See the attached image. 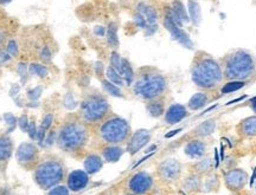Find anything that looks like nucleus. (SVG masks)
<instances>
[{
	"label": "nucleus",
	"instance_id": "f257e3e1",
	"mask_svg": "<svg viewBox=\"0 0 256 195\" xmlns=\"http://www.w3.org/2000/svg\"><path fill=\"white\" fill-rule=\"evenodd\" d=\"M191 78L198 88L212 90L220 84L223 79L222 66L209 53L200 51L192 62Z\"/></svg>",
	"mask_w": 256,
	"mask_h": 195
},
{
	"label": "nucleus",
	"instance_id": "f03ea898",
	"mask_svg": "<svg viewBox=\"0 0 256 195\" xmlns=\"http://www.w3.org/2000/svg\"><path fill=\"white\" fill-rule=\"evenodd\" d=\"M222 71L223 78L230 82H243L254 73L255 60L247 51H234L224 59Z\"/></svg>",
	"mask_w": 256,
	"mask_h": 195
},
{
	"label": "nucleus",
	"instance_id": "7ed1b4c3",
	"mask_svg": "<svg viewBox=\"0 0 256 195\" xmlns=\"http://www.w3.org/2000/svg\"><path fill=\"white\" fill-rule=\"evenodd\" d=\"M66 177V168L58 160H46L34 167V181L40 190L50 191L62 185Z\"/></svg>",
	"mask_w": 256,
	"mask_h": 195
},
{
	"label": "nucleus",
	"instance_id": "20e7f679",
	"mask_svg": "<svg viewBox=\"0 0 256 195\" xmlns=\"http://www.w3.org/2000/svg\"><path fill=\"white\" fill-rule=\"evenodd\" d=\"M168 83L162 73L146 72L134 83L133 91L138 97L146 101H156L164 94Z\"/></svg>",
	"mask_w": 256,
	"mask_h": 195
},
{
	"label": "nucleus",
	"instance_id": "39448f33",
	"mask_svg": "<svg viewBox=\"0 0 256 195\" xmlns=\"http://www.w3.org/2000/svg\"><path fill=\"white\" fill-rule=\"evenodd\" d=\"M60 148L66 153L81 150L88 142V130L81 122H69L58 133Z\"/></svg>",
	"mask_w": 256,
	"mask_h": 195
},
{
	"label": "nucleus",
	"instance_id": "423d86ee",
	"mask_svg": "<svg viewBox=\"0 0 256 195\" xmlns=\"http://www.w3.org/2000/svg\"><path fill=\"white\" fill-rule=\"evenodd\" d=\"M100 135L108 145L119 146L130 139V127L124 118L113 116L101 124Z\"/></svg>",
	"mask_w": 256,
	"mask_h": 195
},
{
	"label": "nucleus",
	"instance_id": "0eeeda50",
	"mask_svg": "<svg viewBox=\"0 0 256 195\" xmlns=\"http://www.w3.org/2000/svg\"><path fill=\"white\" fill-rule=\"evenodd\" d=\"M110 107L108 101L101 95L88 96L81 104V116L88 123H98L104 121L110 114Z\"/></svg>",
	"mask_w": 256,
	"mask_h": 195
},
{
	"label": "nucleus",
	"instance_id": "6e6552de",
	"mask_svg": "<svg viewBox=\"0 0 256 195\" xmlns=\"http://www.w3.org/2000/svg\"><path fill=\"white\" fill-rule=\"evenodd\" d=\"M184 166L176 159H166L156 167V174L160 181L166 185H174L182 179Z\"/></svg>",
	"mask_w": 256,
	"mask_h": 195
},
{
	"label": "nucleus",
	"instance_id": "1a4fd4ad",
	"mask_svg": "<svg viewBox=\"0 0 256 195\" xmlns=\"http://www.w3.org/2000/svg\"><path fill=\"white\" fill-rule=\"evenodd\" d=\"M127 193L134 195H148L154 190V178L145 171L136 172L127 182Z\"/></svg>",
	"mask_w": 256,
	"mask_h": 195
},
{
	"label": "nucleus",
	"instance_id": "9d476101",
	"mask_svg": "<svg viewBox=\"0 0 256 195\" xmlns=\"http://www.w3.org/2000/svg\"><path fill=\"white\" fill-rule=\"evenodd\" d=\"M248 173L242 168H232L223 175L224 185L230 192L242 191L248 184Z\"/></svg>",
	"mask_w": 256,
	"mask_h": 195
},
{
	"label": "nucleus",
	"instance_id": "9b49d317",
	"mask_svg": "<svg viewBox=\"0 0 256 195\" xmlns=\"http://www.w3.org/2000/svg\"><path fill=\"white\" fill-rule=\"evenodd\" d=\"M38 148L34 143H22L18 147L17 153H16V158H17L18 164L23 166L25 168L28 167H36L38 161Z\"/></svg>",
	"mask_w": 256,
	"mask_h": 195
},
{
	"label": "nucleus",
	"instance_id": "f8f14e48",
	"mask_svg": "<svg viewBox=\"0 0 256 195\" xmlns=\"http://www.w3.org/2000/svg\"><path fill=\"white\" fill-rule=\"evenodd\" d=\"M66 180V186L69 188V191L72 193H78V192L87 188L89 182H90V175L84 169L83 171L82 169H76V171L69 173Z\"/></svg>",
	"mask_w": 256,
	"mask_h": 195
},
{
	"label": "nucleus",
	"instance_id": "ddd939ff",
	"mask_svg": "<svg viewBox=\"0 0 256 195\" xmlns=\"http://www.w3.org/2000/svg\"><path fill=\"white\" fill-rule=\"evenodd\" d=\"M151 140V132L147 129H139L133 134L127 141V147L126 152L130 155H136V153H139L144 147Z\"/></svg>",
	"mask_w": 256,
	"mask_h": 195
},
{
	"label": "nucleus",
	"instance_id": "4468645a",
	"mask_svg": "<svg viewBox=\"0 0 256 195\" xmlns=\"http://www.w3.org/2000/svg\"><path fill=\"white\" fill-rule=\"evenodd\" d=\"M164 25L165 27L170 31L172 38H174V40H177L179 44H182L183 46L188 47V49H192V47H194V43H192V40L190 39V37H188L186 32L183 30V27H179L178 25H176L174 23V20H172L168 14L165 15Z\"/></svg>",
	"mask_w": 256,
	"mask_h": 195
},
{
	"label": "nucleus",
	"instance_id": "2eb2a0df",
	"mask_svg": "<svg viewBox=\"0 0 256 195\" xmlns=\"http://www.w3.org/2000/svg\"><path fill=\"white\" fill-rule=\"evenodd\" d=\"M203 184L204 178L190 172V174L185 177L182 181V188L188 194H197L203 191Z\"/></svg>",
	"mask_w": 256,
	"mask_h": 195
},
{
	"label": "nucleus",
	"instance_id": "dca6fc26",
	"mask_svg": "<svg viewBox=\"0 0 256 195\" xmlns=\"http://www.w3.org/2000/svg\"><path fill=\"white\" fill-rule=\"evenodd\" d=\"M185 154H186L190 159L200 160L206 158V143L200 139H194L188 141V145L185 146Z\"/></svg>",
	"mask_w": 256,
	"mask_h": 195
},
{
	"label": "nucleus",
	"instance_id": "f3484780",
	"mask_svg": "<svg viewBox=\"0 0 256 195\" xmlns=\"http://www.w3.org/2000/svg\"><path fill=\"white\" fill-rule=\"evenodd\" d=\"M188 115V113L186 108H185L183 104H172L165 113V122L174 126V124H177L180 122V121H183Z\"/></svg>",
	"mask_w": 256,
	"mask_h": 195
},
{
	"label": "nucleus",
	"instance_id": "a211bd4d",
	"mask_svg": "<svg viewBox=\"0 0 256 195\" xmlns=\"http://www.w3.org/2000/svg\"><path fill=\"white\" fill-rule=\"evenodd\" d=\"M214 161L211 158H203L200 160H197L191 167V173L200 175L202 178H206L208 175H210L211 173H214Z\"/></svg>",
	"mask_w": 256,
	"mask_h": 195
},
{
	"label": "nucleus",
	"instance_id": "6ab92c4d",
	"mask_svg": "<svg viewBox=\"0 0 256 195\" xmlns=\"http://www.w3.org/2000/svg\"><path fill=\"white\" fill-rule=\"evenodd\" d=\"M83 166H84V171L88 173L89 175H94L98 173L104 167V159L98 154H89L86 156L84 161H83Z\"/></svg>",
	"mask_w": 256,
	"mask_h": 195
},
{
	"label": "nucleus",
	"instance_id": "aec40b11",
	"mask_svg": "<svg viewBox=\"0 0 256 195\" xmlns=\"http://www.w3.org/2000/svg\"><path fill=\"white\" fill-rule=\"evenodd\" d=\"M124 149L120 146H112L108 145L102 149V155L101 158L104 159V161L110 162V164H114L118 162L121 159V156L124 155Z\"/></svg>",
	"mask_w": 256,
	"mask_h": 195
},
{
	"label": "nucleus",
	"instance_id": "412c9836",
	"mask_svg": "<svg viewBox=\"0 0 256 195\" xmlns=\"http://www.w3.org/2000/svg\"><path fill=\"white\" fill-rule=\"evenodd\" d=\"M238 133L246 137L256 136V116L244 118L238 126Z\"/></svg>",
	"mask_w": 256,
	"mask_h": 195
},
{
	"label": "nucleus",
	"instance_id": "4be33fe9",
	"mask_svg": "<svg viewBox=\"0 0 256 195\" xmlns=\"http://www.w3.org/2000/svg\"><path fill=\"white\" fill-rule=\"evenodd\" d=\"M210 101L209 92H197L194 94L188 101V107L191 110H200L202 108H204L208 104V102Z\"/></svg>",
	"mask_w": 256,
	"mask_h": 195
},
{
	"label": "nucleus",
	"instance_id": "5701e85b",
	"mask_svg": "<svg viewBox=\"0 0 256 195\" xmlns=\"http://www.w3.org/2000/svg\"><path fill=\"white\" fill-rule=\"evenodd\" d=\"M138 13H140L145 18L148 25H156V20H158V13L152 6L147 5L146 2H140L138 6Z\"/></svg>",
	"mask_w": 256,
	"mask_h": 195
},
{
	"label": "nucleus",
	"instance_id": "b1692460",
	"mask_svg": "<svg viewBox=\"0 0 256 195\" xmlns=\"http://www.w3.org/2000/svg\"><path fill=\"white\" fill-rule=\"evenodd\" d=\"M215 128H216L215 120H206V121H204L203 123H200V126H197L196 128H194V135L197 136L198 139H200V137L209 136L214 132H215Z\"/></svg>",
	"mask_w": 256,
	"mask_h": 195
},
{
	"label": "nucleus",
	"instance_id": "393cba45",
	"mask_svg": "<svg viewBox=\"0 0 256 195\" xmlns=\"http://www.w3.org/2000/svg\"><path fill=\"white\" fill-rule=\"evenodd\" d=\"M14 152L12 141L8 136H0V162L8 161Z\"/></svg>",
	"mask_w": 256,
	"mask_h": 195
},
{
	"label": "nucleus",
	"instance_id": "a878e982",
	"mask_svg": "<svg viewBox=\"0 0 256 195\" xmlns=\"http://www.w3.org/2000/svg\"><path fill=\"white\" fill-rule=\"evenodd\" d=\"M172 12H174L176 17L179 19V21H180L182 24H185V23H188L190 21V18H188V14L186 12V8L184 7V4L180 1H174V4H172Z\"/></svg>",
	"mask_w": 256,
	"mask_h": 195
},
{
	"label": "nucleus",
	"instance_id": "bb28decb",
	"mask_svg": "<svg viewBox=\"0 0 256 195\" xmlns=\"http://www.w3.org/2000/svg\"><path fill=\"white\" fill-rule=\"evenodd\" d=\"M220 186V177L215 173H211L210 175H208L204 179L203 184V190L206 192H216Z\"/></svg>",
	"mask_w": 256,
	"mask_h": 195
},
{
	"label": "nucleus",
	"instance_id": "cd10ccee",
	"mask_svg": "<svg viewBox=\"0 0 256 195\" xmlns=\"http://www.w3.org/2000/svg\"><path fill=\"white\" fill-rule=\"evenodd\" d=\"M188 18L191 19V21L194 25H198L202 18V12H200V6L197 1H188Z\"/></svg>",
	"mask_w": 256,
	"mask_h": 195
},
{
	"label": "nucleus",
	"instance_id": "c85d7f7f",
	"mask_svg": "<svg viewBox=\"0 0 256 195\" xmlns=\"http://www.w3.org/2000/svg\"><path fill=\"white\" fill-rule=\"evenodd\" d=\"M146 110L152 117H160L165 113V105L162 101H151L146 105Z\"/></svg>",
	"mask_w": 256,
	"mask_h": 195
},
{
	"label": "nucleus",
	"instance_id": "c756f323",
	"mask_svg": "<svg viewBox=\"0 0 256 195\" xmlns=\"http://www.w3.org/2000/svg\"><path fill=\"white\" fill-rule=\"evenodd\" d=\"M106 37H107V41L110 47L116 49L119 46V38H118V26L114 23H110L107 27V32H106Z\"/></svg>",
	"mask_w": 256,
	"mask_h": 195
},
{
	"label": "nucleus",
	"instance_id": "7c9ffc66",
	"mask_svg": "<svg viewBox=\"0 0 256 195\" xmlns=\"http://www.w3.org/2000/svg\"><path fill=\"white\" fill-rule=\"evenodd\" d=\"M121 76H122L124 83L127 85L133 84L134 82V71L132 65L127 59L122 58V68H121Z\"/></svg>",
	"mask_w": 256,
	"mask_h": 195
},
{
	"label": "nucleus",
	"instance_id": "2f4dec72",
	"mask_svg": "<svg viewBox=\"0 0 256 195\" xmlns=\"http://www.w3.org/2000/svg\"><path fill=\"white\" fill-rule=\"evenodd\" d=\"M106 76H107V81H110L112 84L119 86V88L120 86L124 85V81L122 76H121L119 72L115 71L112 66H108L107 70H106Z\"/></svg>",
	"mask_w": 256,
	"mask_h": 195
},
{
	"label": "nucleus",
	"instance_id": "473e14b6",
	"mask_svg": "<svg viewBox=\"0 0 256 195\" xmlns=\"http://www.w3.org/2000/svg\"><path fill=\"white\" fill-rule=\"evenodd\" d=\"M102 86H104V91L107 92V94L114 96V97H124L122 91H121L119 86L112 84L110 81H107V79H104V81H102Z\"/></svg>",
	"mask_w": 256,
	"mask_h": 195
},
{
	"label": "nucleus",
	"instance_id": "72a5a7b5",
	"mask_svg": "<svg viewBox=\"0 0 256 195\" xmlns=\"http://www.w3.org/2000/svg\"><path fill=\"white\" fill-rule=\"evenodd\" d=\"M28 70H30L32 75L37 76V77H40V78L46 77V76L49 75V70H48L46 66L42 65V64H38V63H32Z\"/></svg>",
	"mask_w": 256,
	"mask_h": 195
},
{
	"label": "nucleus",
	"instance_id": "f704fd0d",
	"mask_svg": "<svg viewBox=\"0 0 256 195\" xmlns=\"http://www.w3.org/2000/svg\"><path fill=\"white\" fill-rule=\"evenodd\" d=\"M110 66L115 71L119 72L121 75V68H122V57H121L118 52H112L110 56Z\"/></svg>",
	"mask_w": 256,
	"mask_h": 195
},
{
	"label": "nucleus",
	"instance_id": "c9c22d12",
	"mask_svg": "<svg viewBox=\"0 0 256 195\" xmlns=\"http://www.w3.org/2000/svg\"><path fill=\"white\" fill-rule=\"evenodd\" d=\"M242 86H244V82H229L223 86L222 92H224V94H228V92L238 90V89H241Z\"/></svg>",
	"mask_w": 256,
	"mask_h": 195
},
{
	"label": "nucleus",
	"instance_id": "e433bc0d",
	"mask_svg": "<svg viewBox=\"0 0 256 195\" xmlns=\"http://www.w3.org/2000/svg\"><path fill=\"white\" fill-rule=\"evenodd\" d=\"M72 192L66 185H58V186L54 187L52 190L48 191V195H70Z\"/></svg>",
	"mask_w": 256,
	"mask_h": 195
},
{
	"label": "nucleus",
	"instance_id": "4c0bfd02",
	"mask_svg": "<svg viewBox=\"0 0 256 195\" xmlns=\"http://www.w3.org/2000/svg\"><path fill=\"white\" fill-rule=\"evenodd\" d=\"M4 120H5V122L8 123V126L10 127L8 128V133L14 132V128L17 127V124H18L17 117H16L14 115H12L11 113H8V114L4 115Z\"/></svg>",
	"mask_w": 256,
	"mask_h": 195
},
{
	"label": "nucleus",
	"instance_id": "58836bf2",
	"mask_svg": "<svg viewBox=\"0 0 256 195\" xmlns=\"http://www.w3.org/2000/svg\"><path fill=\"white\" fill-rule=\"evenodd\" d=\"M42 94H43V86H36V88L28 91V98L31 102H36L40 97Z\"/></svg>",
	"mask_w": 256,
	"mask_h": 195
},
{
	"label": "nucleus",
	"instance_id": "ea45409f",
	"mask_svg": "<svg viewBox=\"0 0 256 195\" xmlns=\"http://www.w3.org/2000/svg\"><path fill=\"white\" fill-rule=\"evenodd\" d=\"M63 105L66 108V109L72 110L76 107V105H78V102H76V100L74 98V96L72 94H66V96L63 100Z\"/></svg>",
	"mask_w": 256,
	"mask_h": 195
},
{
	"label": "nucleus",
	"instance_id": "a19ab883",
	"mask_svg": "<svg viewBox=\"0 0 256 195\" xmlns=\"http://www.w3.org/2000/svg\"><path fill=\"white\" fill-rule=\"evenodd\" d=\"M28 124H30V122H28V116L25 114L22 115V116L18 118V126L22 129V132L28 133Z\"/></svg>",
	"mask_w": 256,
	"mask_h": 195
},
{
	"label": "nucleus",
	"instance_id": "79ce46f5",
	"mask_svg": "<svg viewBox=\"0 0 256 195\" xmlns=\"http://www.w3.org/2000/svg\"><path fill=\"white\" fill-rule=\"evenodd\" d=\"M134 23H136L138 27L142 28V30H146V27L148 26V24H147L145 18H144L140 13H136V15H134Z\"/></svg>",
	"mask_w": 256,
	"mask_h": 195
},
{
	"label": "nucleus",
	"instance_id": "37998d69",
	"mask_svg": "<svg viewBox=\"0 0 256 195\" xmlns=\"http://www.w3.org/2000/svg\"><path fill=\"white\" fill-rule=\"evenodd\" d=\"M8 53L11 57L18 56V45L16 40H10L8 44Z\"/></svg>",
	"mask_w": 256,
	"mask_h": 195
},
{
	"label": "nucleus",
	"instance_id": "c03bdc74",
	"mask_svg": "<svg viewBox=\"0 0 256 195\" xmlns=\"http://www.w3.org/2000/svg\"><path fill=\"white\" fill-rule=\"evenodd\" d=\"M46 130L44 129L43 127H38L37 129V135H36V140L38 142V145L43 146L44 145V141H46Z\"/></svg>",
	"mask_w": 256,
	"mask_h": 195
},
{
	"label": "nucleus",
	"instance_id": "a18cd8bd",
	"mask_svg": "<svg viewBox=\"0 0 256 195\" xmlns=\"http://www.w3.org/2000/svg\"><path fill=\"white\" fill-rule=\"evenodd\" d=\"M52 122H54V115L48 114L44 116L43 121H42V127H43L46 130H48L51 126H52Z\"/></svg>",
	"mask_w": 256,
	"mask_h": 195
},
{
	"label": "nucleus",
	"instance_id": "49530a36",
	"mask_svg": "<svg viewBox=\"0 0 256 195\" xmlns=\"http://www.w3.org/2000/svg\"><path fill=\"white\" fill-rule=\"evenodd\" d=\"M37 129L36 127V122L34 121H31L30 124H28V134L30 136L31 140H36V135H37Z\"/></svg>",
	"mask_w": 256,
	"mask_h": 195
},
{
	"label": "nucleus",
	"instance_id": "de8ad7c7",
	"mask_svg": "<svg viewBox=\"0 0 256 195\" xmlns=\"http://www.w3.org/2000/svg\"><path fill=\"white\" fill-rule=\"evenodd\" d=\"M40 59L43 60V62L46 63H49L51 60V52H50V49L48 46H44L43 49L40 51Z\"/></svg>",
	"mask_w": 256,
	"mask_h": 195
},
{
	"label": "nucleus",
	"instance_id": "09e8293b",
	"mask_svg": "<svg viewBox=\"0 0 256 195\" xmlns=\"http://www.w3.org/2000/svg\"><path fill=\"white\" fill-rule=\"evenodd\" d=\"M17 72L19 73V76L24 79V77L26 76V73H28V64L23 63V62L19 63L17 66Z\"/></svg>",
	"mask_w": 256,
	"mask_h": 195
},
{
	"label": "nucleus",
	"instance_id": "8fccbe9b",
	"mask_svg": "<svg viewBox=\"0 0 256 195\" xmlns=\"http://www.w3.org/2000/svg\"><path fill=\"white\" fill-rule=\"evenodd\" d=\"M55 139H56V133L51 132L49 135L46 137V142H44V146L46 147H51L55 143Z\"/></svg>",
	"mask_w": 256,
	"mask_h": 195
},
{
	"label": "nucleus",
	"instance_id": "3c124183",
	"mask_svg": "<svg viewBox=\"0 0 256 195\" xmlns=\"http://www.w3.org/2000/svg\"><path fill=\"white\" fill-rule=\"evenodd\" d=\"M11 58L12 57L8 55V51H0V63H8V62H10V60H11Z\"/></svg>",
	"mask_w": 256,
	"mask_h": 195
},
{
	"label": "nucleus",
	"instance_id": "603ef678",
	"mask_svg": "<svg viewBox=\"0 0 256 195\" xmlns=\"http://www.w3.org/2000/svg\"><path fill=\"white\" fill-rule=\"evenodd\" d=\"M106 32H107V30H106V27H104V26H96L94 28V33L98 37H104L106 34Z\"/></svg>",
	"mask_w": 256,
	"mask_h": 195
},
{
	"label": "nucleus",
	"instance_id": "864d4df0",
	"mask_svg": "<svg viewBox=\"0 0 256 195\" xmlns=\"http://www.w3.org/2000/svg\"><path fill=\"white\" fill-rule=\"evenodd\" d=\"M179 132H182V129H177V130H174V132H172V133H168V134H166V135H165V137H166V139H168V137H172V136H174V135H176V134H178Z\"/></svg>",
	"mask_w": 256,
	"mask_h": 195
},
{
	"label": "nucleus",
	"instance_id": "5fc2aeb1",
	"mask_svg": "<svg viewBox=\"0 0 256 195\" xmlns=\"http://www.w3.org/2000/svg\"><path fill=\"white\" fill-rule=\"evenodd\" d=\"M252 110H254L256 113V97L252 101Z\"/></svg>",
	"mask_w": 256,
	"mask_h": 195
},
{
	"label": "nucleus",
	"instance_id": "6e6d98bb",
	"mask_svg": "<svg viewBox=\"0 0 256 195\" xmlns=\"http://www.w3.org/2000/svg\"><path fill=\"white\" fill-rule=\"evenodd\" d=\"M2 34L0 33V43H2Z\"/></svg>",
	"mask_w": 256,
	"mask_h": 195
},
{
	"label": "nucleus",
	"instance_id": "4d7b16f0",
	"mask_svg": "<svg viewBox=\"0 0 256 195\" xmlns=\"http://www.w3.org/2000/svg\"><path fill=\"white\" fill-rule=\"evenodd\" d=\"M124 195H134V194H130V193H127V192H126V193H124Z\"/></svg>",
	"mask_w": 256,
	"mask_h": 195
},
{
	"label": "nucleus",
	"instance_id": "13d9d810",
	"mask_svg": "<svg viewBox=\"0 0 256 195\" xmlns=\"http://www.w3.org/2000/svg\"><path fill=\"white\" fill-rule=\"evenodd\" d=\"M96 195H100V194H96Z\"/></svg>",
	"mask_w": 256,
	"mask_h": 195
},
{
	"label": "nucleus",
	"instance_id": "bf43d9fd",
	"mask_svg": "<svg viewBox=\"0 0 256 195\" xmlns=\"http://www.w3.org/2000/svg\"><path fill=\"white\" fill-rule=\"evenodd\" d=\"M0 64H2V63H0Z\"/></svg>",
	"mask_w": 256,
	"mask_h": 195
}]
</instances>
